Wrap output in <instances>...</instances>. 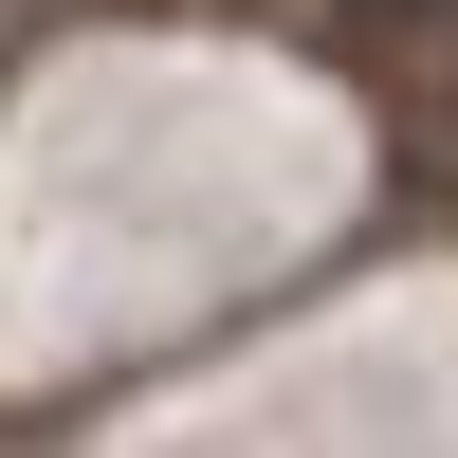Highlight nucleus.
Masks as SVG:
<instances>
[{
    "label": "nucleus",
    "instance_id": "obj_1",
    "mask_svg": "<svg viewBox=\"0 0 458 458\" xmlns=\"http://www.w3.org/2000/svg\"><path fill=\"white\" fill-rule=\"evenodd\" d=\"M367 19H458V0H367Z\"/></svg>",
    "mask_w": 458,
    "mask_h": 458
}]
</instances>
